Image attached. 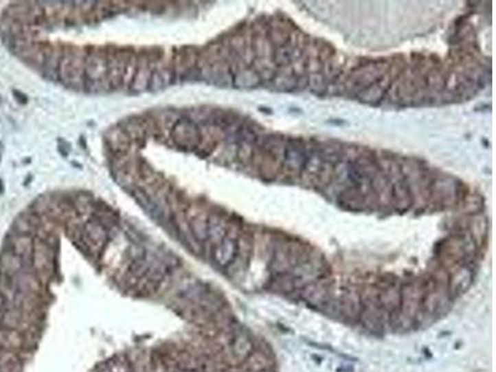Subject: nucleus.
Returning <instances> with one entry per match:
<instances>
[{
	"label": "nucleus",
	"mask_w": 496,
	"mask_h": 372,
	"mask_svg": "<svg viewBox=\"0 0 496 372\" xmlns=\"http://www.w3.org/2000/svg\"><path fill=\"white\" fill-rule=\"evenodd\" d=\"M109 55L101 50L86 54L84 58V91L89 93H101L109 91L107 82Z\"/></svg>",
	"instance_id": "obj_1"
},
{
	"label": "nucleus",
	"mask_w": 496,
	"mask_h": 372,
	"mask_svg": "<svg viewBox=\"0 0 496 372\" xmlns=\"http://www.w3.org/2000/svg\"><path fill=\"white\" fill-rule=\"evenodd\" d=\"M84 58L81 52L63 54L58 66V81L75 90H84Z\"/></svg>",
	"instance_id": "obj_2"
},
{
	"label": "nucleus",
	"mask_w": 496,
	"mask_h": 372,
	"mask_svg": "<svg viewBox=\"0 0 496 372\" xmlns=\"http://www.w3.org/2000/svg\"><path fill=\"white\" fill-rule=\"evenodd\" d=\"M172 141L180 150L194 152L203 141L201 130L190 118H179L172 129Z\"/></svg>",
	"instance_id": "obj_3"
},
{
	"label": "nucleus",
	"mask_w": 496,
	"mask_h": 372,
	"mask_svg": "<svg viewBox=\"0 0 496 372\" xmlns=\"http://www.w3.org/2000/svg\"><path fill=\"white\" fill-rule=\"evenodd\" d=\"M357 321H360L368 332L377 335L383 333L386 324H390V314L380 308L376 299H371L369 303L363 301V310Z\"/></svg>",
	"instance_id": "obj_4"
},
{
	"label": "nucleus",
	"mask_w": 496,
	"mask_h": 372,
	"mask_svg": "<svg viewBox=\"0 0 496 372\" xmlns=\"http://www.w3.org/2000/svg\"><path fill=\"white\" fill-rule=\"evenodd\" d=\"M298 292H300V298L303 302L318 310L322 307H324L331 298L328 287L319 282L309 283L303 288H300Z\"/></svg>",
	"instance_id": "obj_5"
},
{
	"label": "nucleus",
	"mask_w": 496,
	"mask_h": 372,
	"mask_svg": "<svg viewBox=\"0 0 496 372\" xmlns=\"http://www.w3.org/2000/svg\"><path fill=\"white\" fill-rule=\"evenodd\" d=\"M238 255V244L237 237H232L226 235L221 242L215 246L214 248V261L221 267H229V264L235 261Z\"/></svg>",
	"instance_id": "obj_6"
},
{
	"label": "nucleus",
	"mask_w": 496,
	"mask_h": 372,
	"mask_svg": "<svg viewBox=\"0 0 496 372\" xmlns=\"http://www.w3.org/2000/svg\"><path fill=\"white\" fill-rule=\"evenodd\" d=\"M229 355L236 361H242V360L248 359V356L253 353L255 345L253 340L251 339V336L247 333H242V332H236L232 340L229 341Z\"/></svg>",
	"instance_id": "obj_7"
},
{
	"label": "nucleus",
	"mask_w": 496,
	"mask_h": 372,
	"mask_svg": "<svg viewBox=\"0 0 496 372\" xmlns=\"http://www.w3.org/2000/svg\"><path fill=\"white\" fill-rule=\"evenodd\" d=\"M339 309H340V319L346 321H359V316L363 310V301L360 295L355 292L345 293L339 299Z\"/></svg>",
	"instance_id": "obj_8"
},
{
	"label": "nucleus",
	"mask_w": 496,
	"mask_h": 372,
	"mask_svg": "<svg viewBox=\"0 0 496 372\" xmlns=\"http://www.w3.org/2000/svg\"><path fill=\"white\" fill-rule=\"evenodd\" d=\"M106 141L109 146V150L120 156L126 154L128 149L131 147V138L128 137L122 126H117L115 128L109 129L106 135Z\"/></svg>",
	"instance_id": "obj_9"
},
{
	"label": "nucleus",
	"mask_w": 496,
	"mask_h": 372,
	"mask_svg": "<svg viewBox=\"0 0 496 372\" xmlns=\"http://www.w3.org/2000/svg\"><path fill=\"white\" fill-rule=\"evenodd\" d=\"M149 64L150 62L146 58H138L137 70L134 73L132 82L129 84L131 91H133L135 93H142V92L148 90L150 76H152V72H153Z\"/></svg>",
	"instance_id": "obj_10"
},
{
	"label": "nucleus",
	"mask_w": 496,
	"mask_h": 372,
	"mask_svg": "<svg viewBox=\"0 0 496 372\" xmlns=\"http://www.w3.org/2000/svg\"><path fill=\"white\" fill-rule=\"evenodd\" d=\"M376 302L383 312L392 314L401 307V290L394 286L386 287L376 297Z\"/></svg>",
	"instance_id": "obj_11"
},
{
	"label": "nucleus",
	"mask_w": 496,
	"mask_h": 372,
	"mask_svg": "<svg viewBox=\"0 0 496 372\" xmlns=\"http://www.w3.org/2000/svg\"><path fill=\"white\" fill-rule=\"evenodd\" d=\"M471 281H473V275L471 270L463 268L452 277L449 283V292L454 295L463 294L465 290L469 288Z\"/></svg>",
	"instance_id": "obj_12"
},
{
	"label": "nucleus",
	"mask_w": 496,
	"mask_h": 372,
	"mask_svg": "<svg viewBox=\"0 0 496 372\" xmlns=\"http://www.w3.org/2000/svg\"><path fill=\"white\" fill-rule=\"evenodd\" d=\"M189 230L191 235L196 240L197 242L204 244L205 241L209 240V220L203 216H196L190 220Z\"/></svg>",
	"instance_id": "obj_13"
},
{
	"label": "nucleus",
	"mask_w": 496,
	"mask_h": 372,
	"mask_svg": "<svg viewBox=\"0 0 496 372\" xmlns=\"http://www.w3.org/2000/svg\"><path fill=\"white\" fill-rule=\"evenodd\" d=\"M166 86V81L164 76H163V73H161L160 71L153 70L152 76H150V81H149L148 90L153 91V92L155 91V92H157V91L163 90Z\"/></svg>",
	"instance_id": "obj_14"
},
{
	"label": "nucleus",
	"mask_w": 496,
	"mask_h": 372,
	"mask_svg": "<svg viewBox=\"0 0 496 372\" xmlns=\"http://www.w3.org/2000/svg\"><path fill=\"white\" fill-rule=\"evenodd\" d=\"M14 95H15V98H18V100H19L20 103L27 102V98H26V96H24L23 93H20L18 91H14Z\"/></svg>",
	"instance_id": "obj_15"
},
{
	"label": "nucleus",
	"mask_w": 496,
	"mask_h": 372,
	"mask_svg": "<svg viewBox=\"0 0 496 372\" xmlns=\"http://www.w3.org/2000/svg\"><path fill=\"white\" fill-rule=\"evenodd\" d=\"M1 189H3V183H1V180H0V194L3 193Z\"/></svg>",
	"instance_id": "obj_16"
},
{
	"label": "nucleus",
	"mask_w": 496,
	"mask_h": 372,
	"mask_svg": "<svg viewBox=\"0 0 496 372\" xmlns=\"http://www.w3.org/2000/svg\"><path fill=\"white\" fill-rule=\"evenodd\" d=\"M1 153H3V147H1V143H0V158H1Z\"/></svg>",
	"instance_id": "obj_17"
}]
</instances>
